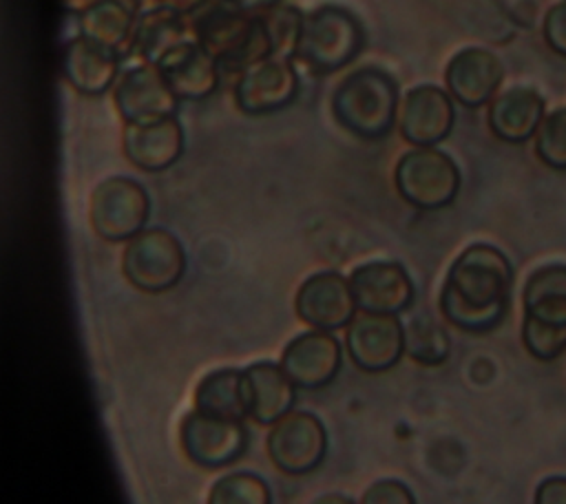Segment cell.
<instances>
[{
	"instance_id": "1",
	"label": "cell",
	"mask_w": 566,
	"mask_h": 504,
	"mask_svg": "<svg viewBox=\"0 0 566 504\" xmlns=\"http://www.w3.org/2000/svg\"><path fill=\"white\" fill-rule=\"evenodd\" d=\"M511 287L513 265L509 256L495 245L473 243L449 265L438 305L453 327L484 334L504 321Z\"/></svg>"
},
{
	"instance_id": "2",
	"label": "cell",
	"mask_w": 566,
	"mask_h": 504,
	"mask_svg": "<svg viewBox=\"0 0 566 504\" xmlns=\"http://www.w3.org/2000/svg\"><path fill=\"white\" fill-rule=\"evenodd\" d=\"M190 35L219 64L221 71L241 73L272 55L270 35L261 13L239 9L228 0H208L188 13Z\"/></svg>"
},
{
	"instance_id": "3",
	"label": "cell",
	"mask_w": 566,
	"mask_h": 504,
	"mask_svg": "<svg viewBox=\"0 0 566 504\" xmlns=\"http://www.w3.org/2000/svg\"><path fill=\"white\" fill-rule=\"evenodd\" d=\"M332 117L349 135L378 141L394 130L400 111L396 77L380 66H360L345 75L332 93Z\"/></svg>"
},
{
	"instance_id": "4",
	"label": "cell",
	"mask_w": 566,
	"mask_h": 504,
	"mask_svg": "<svg viewBox=\"0 0 566 504\" xmlns=\"http://www.w3.org/2000/svg\"><path fill=\"white\" fill-rule=\"evenodd\" d=\"M365 46V29L354 11L321 4L303 15L292 62L312 75H329L349 66Z\"/></svg>"
},
{
	"instance_id": "5",
	"label": "cell",
	"mask_w": 566,
	"mask_h": 504,
	"mask_svg": "<svg viewBox=\"0 0 566 504\" xmlns=\"http://www.w3.org/2000/svg\"><path fill=\"white\" fill-rule=\"evenodd\" d=\"M522 340L537 360H555L566 351V265L537 267L524 285Z\"/></svg>"
},
{
	"instance_id": "6",
	"label": "cell",
	"mask_w": 566,
	"mask_h": 504,
	"mask_svg": "<svg viewBox=\"0 0 566 504\" xmlns=\"http://www.w3.org/2000/svg\"><path fill=\"white\" fill-rule=\"evenodd\" d=\"M460 168L442 150L411 148L400 155L394 168V186L402 201L418 210H440L460 192Z\"/></svg>"
},
{
	"instance_id": "7",
	"label": "cell",
	"mask_w": 566,
	"mask_h": 504,
	"mask_svg": "<svg viewBox=\"0 0 566 504\" xmlns=\"http://www.w3.org/2000/svg\"><path fill=\"white\" fill-rule=\"evenodd\" d=\"M122 272L124 279L139 292H168L186 274L184 245L166 228H146L126 241Z\"/></svg>"
},
{
	"instance_id": "8",
	"label": "cell",
	"mask_w": 566,
	"mask_h": 504,
	"mask_svg": "<svg viewBox=\"0 0 566 504\" xmlns=\"http://www.w3.org/2000/svg\"><path fill=\"white\" fill-rule=\"evenodd\" d=\"M150 217V197L146 188L124 175H113L99 181L88 201V221L93 232L111 243L130 241Z\"/></svg>"
},
{
	"instance_id": "9",
	"label": "cell",
	"mask_w": 566,
	"mask_h": 504,
	"mask_svg": "<svg viewBox=\"0 0 566 504\" xmlns=\"http://www.w3.org/2000/svg\"><path fill=\"white\" fill-rule=\"evenodd\" d=\"M179 442L186 458L201 469H221L237 462L248 447L243 420L190 411L179 427Z\"/></svg>"
},
{
	"instance_id": "10",
	"label": "cell",
	"mask_w": 566,
	"mask_h": 504,
	"mask_svg": "<svg viewBox=\"0 0 566 504\" xmlns=\"http://www.w3.org/2000/svg\"><path fill=\"white\" fill-rule=\"evenodd\" d=\"M272 464L287 475H305L321 466L327 453V431L318 416L290 411L272 424L265 440Z\"/></svg>"
},
{
	"instance_id": "11",
	"label": "cell",
	"mask_w": 566,
	"mask_h": 504,
	"mask_svg": "<svg viewBox=\"0 0 566 504\" xmlns=\"http://www.w3.org/2000/svg\"><path fill=\"white\" fill-rule=\"evenodd\" d=\"M298 91L296 64L287 57L270 55L237 75L232 97L241 113L268 115L287 108L298 97Z\"/></svg>"
},
{
	"instance_id": "12",
	"label": "cell",
	"mask_w": 566,
	"mask_h": 504,
	"mask_svg": "<svg viewBox=\"0 0 566 504\" xmlns=\"http://www.w3.org/2000/svg\"><path fill=\"white\" fill-rule=\"evenodd\" d=\"M345 347L358 369L367 374L387 371L405 354V323L398 314L360 312L347 325Z\"/></svg>"
},
{
	"instance_id": "13",
	"label": "cell",
	"mask_w": 566,
	"mask_h": 504,
	"mask_svg": "<svg viewBox=\"0 0 566 504\" xmlns=\"http://www.w3.org/2000/svg\"><path fill=\"white\" fill-rule=\"evenodd\" d=\"M296 316L321 332H336L347 327L356 316V301L349 285V276L334 270L310 274L294 296Z\"/></svg>"
},
{
	"instance_id": "14",
	"label": "cell",
	"mask_w": 566,
	"mask_h": 504,
	"mask_svg": "<svg viewBox=\"0 0 566 504\" xmlns=\"http://www.w3.org/2000/svg\"><path fill=\"white\" fill-rule=\"evenodd\" d=\"M455 124L453 97L436 84H418L405 93L398 111V128L413 148H433L444 141Z\"/></svg>"
},
{
	"instance_id": "15",
	"label": "cell",
	"mask_w": 566,
	"mask_h": 504,
	"mask_svg": "<svg viewBox=\"0 0 566 504\" xmlns=\"http://www.w3.org/2000/svg\"><path fill=\"white\" fill-rule=\"evenodd\" d=\"M113 104L124 124L153 122L177 115L179 97L155 64L139 62L119 75L113 88Z\"/></svg>"
},
{
	"instance_id": "16",
	"label": "cell",
	"mask_w": 566,
	"mask_h": 504,
	"mask_svg": "<svg viewBox=\"0 0 566 504\" xmlns=\"http://www.w3.org/2000/svg\"><path fill=\"white\" fill-rule=\"evenodd\" d=\"M349 285L356 307L374 314H400L413 303L416 287L398 261H367L352 270Z\"/></svg>"
},
{
	"instance_id": "17",
	"label": "cell",
	"mask_w": 566,
	"mask_h": 504,
	"mask_svg": "<svg viewBox=\"0 0 566 504\" xmlns=\"http://www.w3.org/2000/svg\"><path fill=\"white\" fill-rule=\"evenodd\" d=\"M340 363L338 338L332 332L310 329L285 345L279 365L296 389H321L338 376Z\"/></svg>"
},
{
	"instance_id": "18",
	"label": "cell",
	"mask_w": 566,
	"mask_h": 504,
	"mask_svg": "<svg viewBox=\"0 0 566 504\" xmlns=\"http://www.w3.org/2000/svg\"><path fill=\"white\" fill-rule=\"evenodd\" d=\"M504 80L502 60L482 46H467L451 55L444 69V86L453 102L467 108L491 104Z\"/></svg>"
},
{
	"instance_id": "19",
	"label": "cell",
	"mask_w": 566,
	"mask_h": 504,
	"mask_svg": "<svg viewBox=\"0 0 566 504\" xmlns=\"http://www.w3.org/2000/svg\"><path fill=\"white\" fill-rule=\"evenodd\" d=\"M184 144L186 135L177 115L153 122H128L122 128L124 157L144 172H161L175 166L184 153Z\"/></svg>"
},
{
	"instance_id": "20",
	"label": "cell",
	"mask_w": 566,
	"mask_h": 504,
	"mask_svg": "<svg viewBox=\"0 0 566 504\" xmlns=\"http://www.w3.org/2000/svg\"><path fill=\"white\" fill-rule=\"evenodd\" d=\"M122 69V53L93 42L80 33L62 49V75L73 91L86 97L104 95L115 88Z\"/></svg>"
},
{
	"instance_id": "21",
	"label": "cell",
	"mask_w": 566,
	"mask_h": 504,
	"mask_svg": "<svg viewBox=\"0 0 566 504\" xmlns=\"http://www.w3.org/2000/svg\"><path fill=\"white\" fill-rule=\"evenodd\" d=\"M179 102H201L208 99L219 86V64L217 60L192 38L170 49L155 64Z\"/></svg>"
},
{
	"instance_id": "22",
	"label": "cell",
	"mask_w": 566,
	"mask_h": 504,
	"mask_svg": "<svg viewBox=\"0 0 566 504\" xmlns=\"http://www.w3.org/2000/svg\"><path fill=\"white\" fill-rule=\"evenodd\" d=\"M544 97L531 86H511L489 104V128L506 144H524L544 122Z\"/></svg>"
},
{
	"instance_id": "23",
	"label": "cell",
	"mask_w": 566,
	"mask_h": 504,
	"mask_svg": "<svg viewBox=\"0 0 566 504\" xmlns=\"http://www.w3.org/2000/svg\"><path fill=\"white\" fill-rule=\"evenodd\" d=\"M248 418L256 424H274L287 416L296 402V387L279 363L256 360L243 369Z\"/></svg>"
},
{
	"instance_id": "24",
	"label": "cell",
	"mask_w": 566,
	"mask_h": 504,
	"mask_svg": "<svg viewBox=\"0 0 566 504\" xmlns=\"http://www.w3.org/2000/svg\"><path fill=\"white\" fill-rule=\"evenodd\" d=\"M190 38L192 35L186 13L155 4L137 13L128 53H133L139 62L157 64L170 49Z\"/></svg>"
},
{
	"instance_id": "25",
	"label": "cell",
	"mask_w": 566,
	"mask_h": 504,
	"mask_svg": "<svg viewBox=\"0 0 566 504\" xmlns=\"http://www.w3.org/2000/svg\"><path fill=\"white\" fill-rule=\"evenodd\" d=\"M75 18L77 33L117 53H128L137 11L124 0H95Z\"/></svg>"
},
{
	"instance_id": "26",
	"label": "cell",
	"mask_w": 566,
	"mask_h": 504,
	"mask_svg": "<svg viewBox=\"0 0 566 504\" xmlns=\"http://www.w3.org/2000/svg\"><path fill=\"white\" fill-rule=\"evenodd\" d=\"M195 409L210 416L243 420L248 416L243 369L223 367L206 374L195 389Z\"/></svg>"
},
{
	"instance_id": "27",
	"label": "cell",
	"mask_w": 566,
	"mask_h": 504,
	"mask_svg": "<svg viewBox=\"0 0 566 504\" xmlns=\"http://www.w3.org/2000/svg\"><path fill=\"white\" fill-rule=\"evenodd\" d=\"M451 338L444 327L427 314H416L405 325V354L418 365H442L449 358Z\"/></svg>"
},
{
	"instance_id": "28",
	"label": "cell",
	"mask_w": 566,
	"mask_h": 504,
	"mask_svg": "<svg viewBox=\"0 0 566 504\" xmlns=\"http://www.w3.org/2000/svg\"><path fill=\"white\" fill-rule=\"evenodd\" d=\"M208 504H272V493L261 475L234 471L212 484Z\"/></svg>"
},
{
	"instance_id": "29",
	"label": "cell",
	"mask_w": 566,
	"mask_h": 504,
	"mask_svg": "<svg viewBox=\"0 0 566 504\" xmlns=\"http://www.w3.org/2000/svg\"><path fill=\"white\" fill-rule=\"evenodd\" d=\"M261 15H263V22H265V29L270 35L272 55L292 60L305 13L298 7L283 2L274 9L263 11Z\"/></svg>"
},
{
	"instance_id": "30",
	"label": "cell",
	"mask_w": 566,
	"mask_h": 504,
	"mask_svg": "<svg viewBox=\"0 0 566 504\" xmlns=\"http://www.w3.org/2000/svg\"><path fill=\"white\" fill-rule=\"evenodd\" d=\"M535 155L553 170H566V108L544 117L535 135Z\"/></svg>"
},
{
	"instance_id": "31",
	"label": "cell",
	"mask_w": 566,
	"mask_h": 504,
	"mask_svg": "<svg viewBox=\"0 0 566 504\" xmlns=\"http://www.w3.org/2000/svg\"><path fill=\"white\" fill-rule=\"evenodd\" d=\"M358 504H416V497L405 482L387 477L367 486Z\"/></svg>"
},
{
	"instance_id": "32",
	"label": "cell",
	"mask_w": 566,
	"mask_h": 504,
	"mask_svg": "<svg viewBox=\"0 0 566 504\" xmlns=\"http://www.w3.org/2000/svg\"><path fill=\"white\" fill-rule=\"evenodd\" d=\"M542 33L551 51L566 57V0H559L546 11Z\"/></svg>"
},
{
	"instance_id": "33",
	"label": "cell",
	"mask_w": 566,
	"mask_h": 504,
	"mask_svg": "<svg viewBox=\"0 0 566 504\" xmlns=\"http://www.w3.org/2000/svg\"><path fill=\"white\" fill-rule=\"evenodd\" d=\"M533 504H566V477L553 475L539 482Z\"/></svg>"
},
{
	"instance_id": "34",
	"label": "cell",
	"mask_w": 566,
	"mask_h": 504,
	"mask_svg": "<svg viewBox=\"0 0 566 504\" xmlns=\"http://www.w3.org/2000/svg\"><path fill=\"white\" fill-rule=\"evenodd\" d=\"M228 2H232L239 9L250 11V13H263L268 9H274V7L283 4V0H228Z\"/></svg>"
},
{
	"instance_id": "35",
	"label": "cell",
	"mask_w": 566,
	"mask_h": 504,
	"mask_svg": "<svg viewBox=\"0 0 566 504\" xmlns=\"http://www.w3.org/2000/svg\"><path fill=\"white\" fill-rule=\"evenodd\" d=\"M203 2H208V0H157V4H161V7H168V9H175V11H179V13H192L195 9H199Z\"/></svg>"
},
{
	"instance_id": "36",
	"label": "cell",
	"mask_w": 566,
	"mask_h": 504,
	"mask_svg": "<svg viewBox=\"0 0 566 504\" xmlns=\"http://www.w3.org/2000/svg\"><path fill=\"white\" fill-rule=\"evenodd\" d=\"M310 504H354V500H349L347 495H340V493H325V495L314 497Z\"/></svg>"
},
{
	"instance_id": "37",
	"label": "cell",
	"mask_w": 566,
	"mask_h": 504,
	"mask_svg": "<svg viewBox=\"0 0 566 504\" xmlns=\"http://www.w3.org/2000/svg\"><path fill=\"white\" fill-rule=\"evenodd\" d=\"M95 0H62L64 4V11L71 13V15H77L80 11H84L88 4H93Z\"/></svg>"
},
{
	"instance_id": "38",
	"label": "cell",
	"mask_w": 566,
	"mask_h": 504,
	"mask_svg": "<svg viewBox=\"0 0 566 504\" xmlns=\"http://www.w3.org/2000/svg\"><path fill=\"white\" fill-rule=\"evenodd\" d=\"M124 2H128L137 13H142V11H146V9L157 4V0H124Z\"/></svg>"
}]
</instances>
